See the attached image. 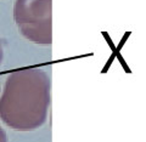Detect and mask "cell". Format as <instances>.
I'll return each instance as SVG.
<instances>
[{"label":"cell","mask_w":146,"mask_h":142,"mask_svg":"<svg viewBox=\"0 0 146 142\" xmlns=\"http://www.w3.org/2000/svg\"><path fill=\"white\" fill-rule=\"evenodd\" d=\"M50 78L42 68L27 67L9 74L0 95V120L16 131H33L46 123Z\"/></svg>","instance_id":"6da1fadb"},{"label":"cell","mask_w":146,"mask_h":142,"mask_svg":"<svg viewBox=\"0 0 146 142\" xmlns=\"http://www.w3.org/2000/svg\"><path fill=\"white\" fill-rule=\"evenodd\" d=\"M52 0H16L13 20L20 33L27 40L38 45L52 42L51 9Z\"/></svg>","instance_id":"7a4b0ae2"},{"label":"cell","mask_w":146,"mask_h":142,"mask_svg":"<svg viewBox=\"0 0 146 142\" xmlns=\"http://www.w3.org/2000/svg\"><path fill=\"white\" fill-rule=\"evenodd\" d=\"M0 142H7V135L1 125H0Z\"/></svg>","instance_id":"3957f363"},{"label":"cell","mask_w":146,"mask_h":142,"mask_svg":"<svg viewBox=\"0 0 146 142\" xmlns=\"http://www.w3.org/2000/svg\"><path fill=\"white\" fill-rule=\"evenodd\" d=\"M3 58H4V49H3V43H1V40H0V66H1Z\"/></svg>","instance_id":"277c9868"}]
</instances>
